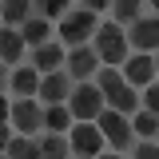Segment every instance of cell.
I'll return each mask as SVG.
<instances>
[{
	"label": "cell",
	"instance_id": "1",
	"mask_svg": "<svg viewBox=\"0 0 159 159\" xmlns=\"http://www.w3.org/2000/svg\"><path fill=\"white\" fill-rule=\"evenodd\" d=\"M92 48L99 52V60L107 64V68H123L127 60H131V44H127V28L116 24V20H103L96 28V36H92Z\"/></svg>",
	"mask_w": 159,
	"mask_h": 159
},
{
	"label": "cell",
	"instance_id": "2",
	"mask_svg": "<svg viewBox=\"0 0 159 159\" xmlns=\"http://www.w3.org/2000/svg\"><path fill=\"white\" fill-rule=\"evenodd\" d=\"M99 12H92V8H76V12H68V16L60 20V28H56V36L60 44H68V48H84L88 40L96 36V28H99Z\"/></svg>",
	"mask_w": 159,
	"mask_h": 159
},
{
	"label": "cell",
	"instance_id": "3",
	"mask_svg": "<svg viewBox=\"0 0 159 159\" xmlns=\"http://www.w3.org/2000/svg\"><path fill=\"white\" fill-rule=\"evenodd\" d=\"M68 107H72L76 123H96V119L103 116V107H107V96L99 92V84L84 80V84H76V92H72V99H68Z\"/></svg>",
	"mask_w": 159,
	"mask_h": 159
},
{
	"label": "cell",
	"instance_id": "4",
	"mask_svg": "<svg viewBox=\"0 0 159 159\" xmlns=\"http://www.w3.org/2000/svg\"><path fill=\"white\" fill-rule=\"evenodd\" d=\"M96 123H99V131H103V139L111 143V151H131L135 147V127H131L127 116H119L116 107H103V116Z\"/></svg>",
	"mask_w": 159,
	"mask_h": 159
},
{
	"label": "cell",
	"instance_id": "5",
	"mask_svg": "<svg viewBox=\"0 0 159 159\" xmlns=\"http://www.w3.org/2000/svg\"><path fill=\"white\" fill-rule=\"evenodd\" d=\"M40 84H44V76H40L32 64H20V68H12V72H4V96L12 99H40Z\"/></svg>",
	"mask_w": 159,
	"mask_h": 159
},
{
	"label": "cell",
	"instance_id": "6",
	"mask_svg": "<svg viewBox=\"0 0 159 159\" xmlns=\"http://www.w3.org/2000/svg\"><path fill=\"white\" fill-rule=\"evenodd\" d=\"M68 139H72V155H80V159H99L103 147H107L99 123H76V127L68 131Z\"/></svg>",
	"mask_w": 159,
	"mask_h": 159
},
{
	"label": "cell",
	"instance_id": "7",
	"mask_svg": "<svg viewBox=\"0 0 159 159\" xmlns=\"http://www.w3.org/2000/svg\"><path fill=\"white\" fill-rule=\"evenodd\" d=\"M8 119H12V127L20 135H40L44 131V103H36V99H12Z\"/></svg>",
	"mask_w": 159,
	"mask_h": 159
},
{
	"label": "cell",
	"instance_id": "8",
	"mask_svg": "<svg viewBox=\"0 0 159 159\" xmlns=\"http://www.w3.org/2000/svg\"><path fill=\"white\" fill-rule=\"evenodd\" d=\"M103 68V60H99L96 48H68V64H64V72L76 80V84H84V80H96V72Z\"/></svg>",
	"mask_w": 159,
	"mask_h": 159
},
{
	"label": "cell",
	"instance_id": "9",
	"mask_svg": "<svg viewBox=\"0 0 159 159\" xmlns=\"http://www.w3.org/2000/svg\"><path fill=\"white\" fill-rule=\"evenodd\" d=\"M72 92H76V80L68 76L64 68H60V72H48L44 84H40V103H44V107H48V103H68Z\"/></svg>",
	"mask_w": 159,
	"mask_h": 159
},
{
	"label": "cell",
	"instance_id": "10",
	"mask_svg": "<svg viewBox=\"0 0 159 159\" xmlns=\"http://www.w3.org/2000/svg\"><path fill=\"white\" fill-rule=\"evenodd\" d=\"M127 44L135 52H159V16H139L127 28Z\"/></svg>",
	"mask_w": 159,
	"mask_h": 159
},
{
	"label": "cell",
	"instance_id": "11",
	"mask_svg": "<svg viewBox=\"0 0 159 159\" xmlns=\"http://www.w3.org/2000/svg\"><path fill=\"white\" fill-rule=\"evenodd\" d=\"M123 80L131 84V88H147V84H155V56L151 52H131V60L123 64Z\"/></svg>",
	"mask_w": 159,
	"mask_h": 159
},
{
	"label": "cell",
	"instance_id": "12",
	"mask_svg": "<svg viewBox=\"0 0 159 159\" xmlns=\"http://www.w3.org/2000/svg\"><path fill=\"white\" fill-rule=\"evenodd\" d=\"M64 48H68V44H60V40L32 48V68H36L40 76H48V72H60V68L68 64V52H64Z\"/></svg>",
	"mask_w": 159,
	"mask_h": 159
},
{
	"label": "cell",
	"instance_id": "13",
	"mask_svg": "<svg viewBox=\"0 0 159 159\" xmlns=\"http://www.w3.org/2000/svg\"><path fill=\"white\" fill-rule=\"evenodd\" d=\"M0 56H4V72H12V68H20V60H24V48H28V40H24V32L20 28H4L0 32Z\"/></svg>",
	"mask_w": 159,
	"mask_h": 159
},
{
	"label": "cell",
	"instance_id": "14",
	"mask_svg": "<svg viewBox=\"0 0 159 159\" xmlns=\"http://www.w3.org/2000/svg\"><path fill=\"white\" fill-rule=\"evenodd\" d=\"M4 155L8 159H44V151H40V139L36 135H12L8 143H4Z\"/></svg>",
	"mask_w": 159,
	"mask_h": 159
},
{
	"label": "cell",
	"instance_id": "15",
	"mask_svg": "<svg viewBox=\"0 0 159 159\" xmlns=\"http://www.w3.org/2000/svg\"><path fill=\"white\" fill-rule=\"evenodd\" d=\"M44 127H48V131H60V135H68V131L76 127L72 107H68V103H48V107H44Z\"/></svg>",
	"mask_w": 159,
	"mask_h": 159
},
{
	"label": "cell",
	"instance_id": "16",
	"mask_svg": "<svg viewBox=\"0 0 159 159\" xmlns=\"http://www.w3.org/2000/svg\"><path fill=\"white\" fill-rule=\"evenodd\" d=\"M36 16V0H4V28H24Z\"/></svg>",
	"mask_w": 159,
	"mask_h": 159
},
{
	"label": "cell",
	"instance_id": "17",
	"mask_svg": "<svg viewBox=\"0 0 159 159\" xmlns=\"http://www.w3.org/2000/svg\"><path fill=\"white\" fill-rule=\"evenodd\" d=\"M24 40H28V48H40V44H52V36H56V28H52V20L48 16H32L24 28Z\"/></svg>",
	"mask_w": 159,
	"mask_h": 159
},
{
	"label": "cell",
	"instance_id": "18",
	"mask_svg": "<svg viewBox=\"0 0 159 159\" xmlns=\"http://www.w3.org/2000/svg\"><path fill=\"white\" fill-rule=\"evenodd\" d=\"M107 107H116L119 116H135L139 107H143V96H139V88H131V84H123L116 96H107Z\"/></svg>",
	"mask_w": 159,
	"mask_h": 159
},
{
	"label": "cell",
	"instance_id": "19",
	"mask_svg": "<svg viewBox=\"0 0 159 159\" xmlns=\"http://www.w3.org/2000/svg\"><path fill=\"white\" fill-rule=\"evenodd\" d=\"M40 151L44 159H72V139L60 131H48V135H40Z\"/></svg>",
	"mask_w": 159,
	"mask_h": 159
},
{
	"label": "cell",
	"instance_id": "20",
	"mask_svg": "<svg viewBox=\"0 0 159 159\" xmlns=\"http://www.w3.org/2000/svg\"><path fill=\"white\" fill-rule=\"evenodd\" d=\"M139 16H143V0H111V20L116 24L131 28Z\"/></svg>",
	"mask_w": 159,
	"mask_h": 159
},
{
	"label": "cell",
	"instance_id": "21",
	"mask_svg": "<svg viewBox=\"0 0 159 159\" xmlns=\"http://www.w3.org/2000/svg\"><path fill=\"white\" fill-rule=\"evenodd\" d=\"M131 127H135L139 139H159V116L155 111H143V107H139L135 116H131Z\"/></svg>",
	"mask_w": 159,
	"mask_h": 159
},
{
	"label": "cell",
	"instance_id": "22",
	"mask_svg": "<svg viewBox=\"0 0 159 159\" xmlns=\"http://www.w3.org/2000/svg\"><path fill=\"white\" fill-rule=\"evenodd\" d=\"M96 84H99V92H103V96H116L127 80H123V68H107V64H103V68L96 72Z\"/></svg>",
	"mask_w": 159,
	"mask_h": 159
},
{
	"label": "cell",
	"instance_id": "23",
	"mask_svg": "<svg viewBox=\"0 0 159 159\" xmlns=\"http://www.w3.org/2000/svg\"><path fill=\"white\" fill-rule=\"evenodd\" d=\"M72 8V0H36V16H48V20H64Z\"/></svg>",
	"mask_w": 159,
	"mask_h": 159
},
{
	"label": "cell",
	"instance_id": "24",
	"mask_svg": "<svg viewBox=\"0 0 159 159\" xmlns=\"http://www.w3.org/2000/svg\"><path fill=\"white\" fill-rule=\"evenodd\" d=\"M131 159H159V143H151V139H139L135 147H131Z\"/></svg>",
	"mask_w": 159,
	"mask_h": 159
},
{
	"label": "cell",
	"instance_id": "25",
	"mask_svg": "<svg viewBox=\"0 0 159 159\" xmlns=\"http://www.w3.org/2000/svg\"><path fill=\"white\" fill-rule=\"evenodd\" d=\"M143 111H155V116H159V80L143 88Z\"/></svg>",
	"mask_w": 159,
	"mask_h": 159
},
{
	"label": "cell",
	"instance_id": "26",
	"mask_svg": "<svg viewBox=\"0 0 159 159\" xmlns=\"http://www.w3.org/2000/svg\"><path fill=\"white\" fill-rule=\"evenodd\" d=\"M80 8H92V12H103V8H111V0H80Z\"/></svg>",
	"mask_w": 159,
	"mask_h": 159
},
{
	"label": "cell",
	"instance_id": "27",
	"mask_svg": "<svg viewBox=\"0 0 159 159\" xmlns=\"http://www.w3.org/2000/svg\"><path fill=\"white\" fill-rule=\"evenodd\" d=\"M99 159H123V155H119V151H103Z\"/></svg>",
	"mask_w": 159,
	"mask_h": 159
},
{
	"label": "cell",
	"instance_id": "28",
	"mask_svg": "<svg viewBox=\"0 0 159 159\" xmlns=\"http://www.w3.org/2000/svg\"><path fill=\"white\" fill-rule=\"evenodd\" d=\"M147 4H151V8H155V12H159V0H147Z\"/></svg>",
	"mask_w": 159,
	"mask_h": 159
},
{
	"label": "cell",
	"instance_id": "29",
	"mask_svg": "<svg viewBox=\"0 0 159 159\" xmlns=\"http://www.w3.org/2000/svg\"><path fill=\"white\" fill-rule=\"evenodd\" d=\"M155 76H159V56H155Z\"/></svg>",
	"mask_w": 159,
	"mask_h": 159
},
{
	"label": "cell",
	"instance_id": "30",
	"mask_svg": "<svg viewBox=\"0 0 159 159\" xmlns=\"http://www.w3.org/2000/svg\"><path fill=\"white\" fill-rule=\"evenodd\" d=\"M72 159H80V155H72Z\"/></svg>",
	"mask_w": 159,
	"mask_h": 159
}]
</instances>
